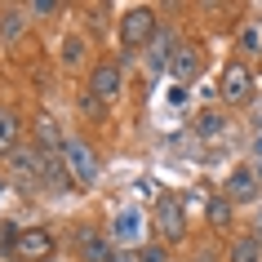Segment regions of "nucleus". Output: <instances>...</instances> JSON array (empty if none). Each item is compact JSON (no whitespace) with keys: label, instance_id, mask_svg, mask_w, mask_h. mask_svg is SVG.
<instances>
[{"label":"nucleus","instance_id":"nucleus-7","mask_svg":"<svg viewBox=\"0 0 262 262\" xmlns=\"http://www.w3.org/2000/svg\"><path fill=\"white\" fill-rule=\"evenodd\" d=\"M222 195L231 200V205H253L262 195V178L253 165H235L231 173H227V187H222Z\"/></svg>","mask_w":262,"mask_h":262},{"label":"nucleus","instance_id":"nucleus-21","mask_svg":"<svg viewBox=\"0 0 262 262\" xmlns=\"http://www.w3.org/2000/svg\"><path fill=\"white\" fill-rule=\"evenodd\" d=\"M102 111H107V102H102V98H94L89 89H80V116H89V120H98Z\"/></svg>","mask_w":262,"mask_h":262},{"label":"nucleus","instance_id":"nucleus-23","mask_svg":"<svg viewBox=\"0 0 262 262\" xmlns=\"http://www.w3.org/2000/svg\"><path fill=\"white\" fill-rule=\"evenodd\" d=\"M27 14H62V5H58V0H36V5H27Z\"/></svg>","mask_w":262,"mask_h":262},{"label":"nucleus","instance_id":"nucleus-8","mask_svg":"<svg viewBox=\"0 0 262 262\" xmlns=\"http://www.w3.org/2000/svg\"><path fill=\"white\" fill-rule=\"evenodd\" d=\"M9 169H14L18 182L40 187V178H45V151H40V147H31V142H23L18 151H9Z\"/></svg>","mask_w":262,"mask_h":262},{"label":"nucleus","instance_id":"nucleus-9","mask_svg":"<svg viewBox=\"0 0 262 262\" xmlns=\"http://www.w3.org/2000/svg\"><path fill=\"white\" fill-rule=\"evenodd\" d=\"M200 67H205V49L195 40H178V49H173V58H169V76L178 84H187V80H195L200 76Z\"/></svg>","mask_w":262,"mask_h":262},{"label":"nucleus","instance_id":"nucleus-25","mask_svg":"<svg viewBox=\"0 0 262 262\" xmlns=\"http://www.w3.org/2000/svg\"><path fill=\"white\" fill-rule=\"evenodd\" d=\"M0 195H5V178H0Z\"/></svg>","mask_w":262,"mask_h":262},{"label":"nucleus","instance_id":"nucleus-24","mask_svg":"<svg viewBox=\"0 0 262 262\" xmlns=\"http://www.w3.org/2000/svg\"><path fill=\"white\" fill-rule=\"evenodd\" d=\"M111 262H142V258H138V249H116V258H111Z\"/></svg>","mask_w":262,"mask_h":262},{"label":"nucleus","instance_id":"nucleus-15","mask_svg":"<svg viewBox=\"0 0 262 262\" xmlns=\"http://www.w3.org/2000/svg\"><path fill=\"white\" fill-rule=\"evenodd\" d=\"M23 147V120H18V111L0 107V156H9Z\"/></svg>","mask_w":262,"mask_h":262},{"label":"nucleus","instance_id":"nucleus-20","mask_svg":"<svg viewBox=\"0 0 262 262\" xmlns=\"http://www.w3.org/2000/svg\"><path fill=\"white\" fill-rule=\"evenodd\" d=\"M222 124H227L222 111H200V116H195V134H200V138H218Z\"/></svg>","mask_w":262,"mask_h":262},{"label":"nucleus","instance_id":"nucleus-2","mask_svg":"<svg viewBox=\"0 0 262 262\" xmlns=\"http://www.w3.org/2000/svg\"><path fill=\"white\" fill-rule=\"evenodd\" d=\"M62 160H67V169H71V178H76V187H80V191H89V187L98 182V173H102L98 151L89 147V138H76V134H71L67 147H62Z\"/></svg>","mask_w":262,"mask_h":262},{"label":"nucleus","instance_id":"nucleus-5","mask_svg":"<svg viewBox=\"0 0 262 262\" xmlns=\"http://www.w3.org/2000/svg\"><path fill=\"white\" fill-rule=\"evenodd\" d=\"M54 253H58V240L49 227H23L18 231V245H14L18 262H49Z\"/></svg>","mask_w":262,"mask_h":262},{"label":"nucleus","instance_id":"nucleus-26","mask_svg":"<svg viewBox=\"0 0 262 262\" xmlns=\"http://www.w3.org/2000/svg\"><path fill=\"white\" fill-rule=\"evenodd\" d=\"M258 240H262V222H258Z\"/></svg>","mask_w":262,"mask_h":262},{"label":"nucleus","instance_id":"nucleus-6","mask_svg":"<svg viewBox=\"0 0 262 262\" xmlns=\"http://www.w3.org/2000/svg\"><path fill=\"white\" fill-rule=\"evenodd\" d=\"M151 218H156V231L165 235V240H182V235H187V209H182V200L173 191H165L156 200Z\"/></svg>","mask_w":262,"mask_h":262},{"label":"nucleus","instance_id":"nucleus-13","mask_svg":"<svg viewBox=\"0 0 262 262\" xmlns=\"http://www.w3.org/2000/svg\"><path fill=\"white\" fill-rule=\"evenodd\" d=\"M23 31H27V9H23V5L0 9V45H18Z\"/></svg>","mask_w":262,"mask_h":262},{"label":"nucleus","instance_id":"nucleus-11","mask_svg":"<svg viewBox=\"0 0 262 262\" xmlns=\"http://www.w3.org/2000/svg\"><path fill=\"white\" fill-rule=\"evenodd\" d=\"M31 134H36V147H40L45 156H62V147H67V134L58 129L54 116H36V120H31Z\"/></svg>","mask_w":262,"mask_h":262},{"label":"nucleus","instance_id":"nucleus-19","mask_svg":"<svg viewBox=\"0 0 262 262\" xmlns=\"http://www.w3.org/2000/svg\"><path fill=\"white\" fill-rule=\"evenodd\" d=\"M235 45H240V54H262V23H245Z\"/></svg>","mask_w":262,"mask_h":262},{"label":"nucleus","instance_id":"nucleus-4","mask_svg":"<svg viewBox=\"0 0 262 262\" xmlns=\"http://www.w3.org/2000/svg\"><path fill=\"white\" fill-rule=\"evenodd\" d=\"M94 98H102V102H111V98H120L124 89V67L120 58H94V67H89V84H84Z\"/></svg>","mask_w":262,"mask_h":262},{"label":"nucleus","instance_id":"nucleus-22","mask_svg":"<svg viewBox=\"0 0 262 262\" xmlns=\"http://www.w3.org/2000/svg\"><path fill=\"white\" fill-rule=\"evenodd\" d=\"M138 258H142V262H173L165 245H142V249H138Z\"/></svg>","mask_w":262,"mask_h":262},{"label":"nucleus","instance_id":"nucleus-16","mask_svg":"<svg viewBox=\"0 0 262 262\" xmlns=\"http://www.w3.org/2000/svg\"><path fill=\"white\" fill-rule=\"evenodd\" d=\"M142 231V213L138 209H124V213H116V222H111V240H120V245H134Z\"/></svg>","mask_w":262,"mask_h":262},{"label":"nucleus","instance_id":"nucleus-3","mask_svg":"<svg viewBox=\"0 0 262 262\" xmlns=\"http://www.w3.org/2000/svg\"><path fill=\"white\" fill-rule=\"evenodd\" d=\"M218 94H222V102H227V107H245V102H253V67H249V62H240V58H231V62L222 67Z\"/></svg>","mask_w":262,"mask_h":262},{"label":"nucleus","instance_id":"nucleus-17","mask_svg":"<svg viewBox=\"0 0 262 262\" xmlns=\"http://www.w3.org/2000/svg\"><path fill=\"white\" fill-rule=\"evenodd\" d=\"M227 262H262V240L258 235H235L231 240V253H227Z\"/></svg>","mask_w":262,"mask_h":262},{"label":"nucleus","instance_id":"nucleus-18","mask_svg":"<svg viewBox=\"0 0 262 262\" xmlns=\"http://www.w3.org/2000/svg\"><path fill=\"white\" fill-rule=\"evenodd\" d=\"M58 54H62V67H67V71H76V67H84V54H89V40H84L80 31H71L67 40H62V49H58Z\"/></svg>","mask_w":262,"mask_h":262},{"label":"nucleus","instance_id":"nucleus-1","mask_svg":"<svg viewBox=\"0 0 262 262\" xmlns=\"http://www.w3.org/2000/svg\"><path fill=\"white\" fill-rule=\"evenodd\" d=\"M156 31H160V18H156L151 5H129V9L120 14V45H124V54L147 49V45L156 40Z\"/></svg>","mask_w":262,"mask_h":262},{"label":"nucleus","instance_id":"nucleus-10","mask_svg":"<svg viewBox=\"0 0 262 262\" xmlns=\"http://www.w3.org/2000/svg\"><path fill=\"white\" fill-rule=\"evenodd\" d=\"M76 253H80V262H111L116 258V240L94 231V227H80L76 231Z\"/></svg>","mask_w":262,"mask_h":262},{"label":"nucleus","instance_id":"nucleus-12","mask_svg":"<svg viewBox=\"0 0 262 262\" xmlns=\"http://www.w3.org/2000/svg\"><path fill=\"white\" fill-rule=\"evenodd\" d=\"M40 187H49V191H80L62 156H45V178H40Z\"/></svg>","mask_w":262,"mask_h":262},{"label":"nucleus","instance_id":"nucleus-14","mask_svg":"<svg viewBox=\"0 0 262 262\" xmlns=\"http://www.w3.org/2000/svg\"><path fill=\"white\" fill-rule=\"evenodd\" d=\"M205 218H209V231H231L235 227V205L227 200V195H209Z\"/></svg>","mask_w":262,"mask_h":262}]
</instances>
